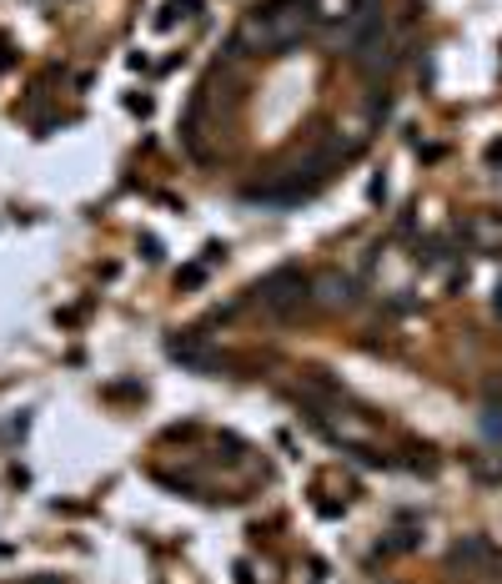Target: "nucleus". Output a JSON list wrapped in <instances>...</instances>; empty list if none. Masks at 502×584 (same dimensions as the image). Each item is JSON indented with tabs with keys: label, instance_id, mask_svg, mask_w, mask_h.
Wrapping results in <instances>:
<instances>
[{
	"label": "nucleus",
	"instance_id": "obj_2",
	"mask_svg": "<svg viewBox=\"0 0 502 584\" xmlns=\"http://www.w3.org/2000/svg\"><path fill=\"white\" fill-rule=\"evenodd\" d=\"M302 292H307V283H302L296 272H277V277H266V283H262V302H266V308H277V313L287 308V302H296Z\"/></svg>",
	"mask_w": 502,
	"mask_h": 584
},
{
	"label": "nucleus",
	"instance_id": "obj_3",
	"mask_svg": "<svg viewBox=\"0 0 502 584\" xmlns=\"http://www.w3.org/2000/svg\"><path fill=\"white\" fill-rule=\"evenodd\" d=\"M498 313H502V287H498Z\"/></svg>",
	"mask_w": 502,
	"mask_h": 584
},
{
	"label": "nucleus",
	"instance_id": "obj_1",
	"mask_svg": "<svg viewBox=\"0 0 502 584\" xmlns=\"http://www.w3.org/2000/svg\"><path fill=\"white\" fill-rule=\"evenodd\" d=\"M317 21V0H271L262 11H251L241 21L237 45L247 51H287L292 41L307 36V26Z\"/></svg>",
	"mask_w": 502,
	"mask_h": 584
}]
</instances>
